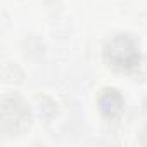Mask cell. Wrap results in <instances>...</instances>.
I'll use <instances>...</instances> for the list:
<instances>
[{
    "instance_id": "1",
    "label": "cell",
    "mask_w": 147,
    "mask_h": 147,
    "mask_svg": "<svg viewBox=\"0 0 147 147\" xmlns=\"http://www.w3.org/2000/svg\"><path fill=\"white\" fill-rule=\"evenodd\" d=\"M104 54H106V61L109 62V66H113L114 69H119V71L135 67L140 59L137 45L125 35L113 38L107 43Z\"/></svg>"
},
{
    "instance_id": "2",
    "label": "cell",
    "mask_w": 147,
    "mask_h": 147,
    "mask_svg": "<svg viewBox=\"0 0 147 147\" xmlns=\"http://www.w3.org/2000/svg\"><path fill=\"white\" fill-rule=\"evenodd\" d=\"M121 106H123V99L118 94V90H114V88L104 90V94L100 95V109L104 111V114L114 116L116 113L121 111Z\"/></svg>"
}]
</instances>
